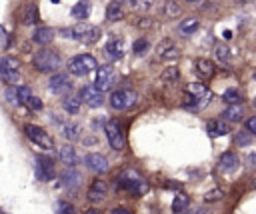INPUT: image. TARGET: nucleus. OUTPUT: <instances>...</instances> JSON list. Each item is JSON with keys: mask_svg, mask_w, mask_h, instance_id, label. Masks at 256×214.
Segmentation results:
<instances>
[{"mask_svg": "<svg viewBox=\"0 0 256 214\" xmlns=\"http://www.w3.org/2000/svg\"><path fill=\"white\" fill-rule=\"evenodd\" d=\"M148 188L150 186H148L146 178L140 172L132 170V168H126L116 176V190H122V192L130 194V196H136V198L144 196L148 192Z\"/></svg>", "mask_w": 256, "mask_h": 214, "instance_id": "f257e3e1", "label": "nucleus"}, {"mask_svg": "<svg viewBox=\"0 0 256 214\" xmlns=\"http://www.w3.org/2000/svg\"><path fill=\"white\" fill-rule=\"evenodd\" d=\"M210 96H212V92L206 88V84H202V82H190V84H186L182 106H186V108H202L210 100Z\"/></svg>", "mask_w": 256, "mask_h": 214, "instance_id": "f03ea898", "label": "nucleus"}, {"mask_svg": "<svg viewBox=\"0 0 256 214\" xmlns=\"http://www.w3.org/2000/svg\"><path fill=\"white\" fill-rule=\"evenodd\" d=\"M32 66L38 70V72H44V74H48V72H58V68H60V54L56 52V50H52V48H40L34 56H32Z\"/></svg>", "mask_w": 256, "mask_h": 214, "instance_id": "7ed1b4c3", "label": "nucleus"}, {"mask_svg": "<svg viewBox=\"0 0 256 214\" xmlns=\"http://www.w3.org/2000/svg\"><path fill=\"white\" fill-rule=\"evenodd\" d=\"M136 102H138V94H136L134 90H130V88H118V90H114V92L110 94V98H108L110 108L116 110V112L130 110L132 106H136Z\"/></svg>", "mask_w": 256, "mask_h": 214, "instance_id": "20e7f679", "label": "nucleus"}, {"mask_svg": "<svg viewBox=\"0 0 256 214\" xmlns=\"http://www.w3.org/2000/svg\"><path fill=\"white\" fill-rule=\"evenodd\" d=\"M0 80L4 84H20L22 74H20V60L14 56H4L0 58Z\"/></svg>", "mask_w": 256, "mask_h": 214, "instance_id": "39448f33", "label": "nucleus"}, {"mask_svg": "<svg viewBox=\"0 0 256 214\" xmlns=\"http://www.w3.org/2000/svg\"><path fill=\"white\" fill-rule=\"evenodd\" d=\"M98 68V62L92 54H78L68 60V72L74 76H86Z\"/></svg>", "mask_w": 256, "mask_h": 214, "instance_id": "423d86ee", "label": "nucleus"}, {"mask_svg": "<svg viewBox=\"0 0 256 214\" xmlns=\"http://www.w3.org/2000/svg\"><path fill=\"white\" fill-rule=\"evenodd\" d=\"M24 134L28 136V140H32L38 148H42V150H52L54 148V140H52V136L44 130V128H40V126H36V124H24Z\"/></svg>", "mask_w": 256, "mask_h": 214, "instance_id": "0eeeda50", "label": "nucleus"}, {"mask_svg": "<svg viewBox=\"0 0 256 214\" xmlns=\"http://www.w3.org/2000/svg\"><path fill=\"white\" fill-rule=\"evenodd\" d=\"M104 132H106V138H108V144L112 150H124V132H122V126L120 122L116 120H108L104 124Z\"/></svg>", "mask_w": 256, "mask_h": 214, "instance_id": "6e6552de", "label": "nucleus"}, {"mask_svg": "<svg viewBox=\"0 0 256 214\" xmlns=\"http://www.w3.org/2000/svg\"><path fill=\"white\" fill-rule=\"evenodd\" d=\"M78 98L82 100V104H88L90 108H98L104 104V92L100 88H96V84H86L80 88Z\"/></svg>", "mask_w": 256, "mask_h": 214, "instance_id": "1a4fd4ad", "label": "nucleus"}, {"mask_svg": "<svg viewBox=\"0 0 256 214\" xmlns=\"http://www.w3.org/2000/svg\"><path fill=\"white\" fill-rule=\"evenodd\" d=\"M94 84H96V88H100L102 92L112 90L114 84H116V72H114V68L108 66V64L98 66V68H96V80H94Z\"/></svg>", "mask_w": 256, "mask_h": 214, "instance_id": "9d476101", "label": "nucleus"}, {"mask_svg": "<svg viewBox=\"0 0 256 214\" xmlns=\"http://www.w3.org/2000/svg\"><path fill=\"white\" fill-rule=\"evenodd\" d=\"M50 92L58 96H68L72 92V78L66 72H54L50 78Z\"/></svg>", "mask_w": 256, "mask_h": 214, "instance_id": "9b49d317", "label": "nucleus"}, {"mask_svg": "<svg viewBox=\"0 0 256 214\" xmlns=\"http://www.w3.org/2000/svg\"><path fill=\"white\" fill-rule=\"evenodd\" d=\"M156 56H158V60H162V62H170V60H176V58L180 56V50H178V46H176L170 38H164V40H160V44L156 46Z\"/></svg>", "mask_w": 256, "mask_h": 214, "instance_id": "f8f14e48", "label": "nucleus"}, {"mask_svg": "<svg viewBox=\"0 0 256 214\" xmlns=\"http://www.w3.org/2000/svg\"><path fill=\"white\" fill-rule=\"evenodd\" d=\"M36 176L42 182L54 180V164H52L50 158H46V156H38L36 158Z\"/></svg>", "mask_w": 256, "mask_h": 214, "instance_id": "ddd939ff", "label": "nucleus"}, {"mask_svg": "<svg viewBox=\"0 0 256 214\" xmlns=\"http://www.w3.org/2000/svg\"><path fill=\"white\" fill-rule=\"evenodd\" d=\"M106 194H108V186H106V182L102 180V178H96L92 184H90V188H88V202H92V204H100V202H104V198H106Z\"/></svg>", "mask_w": 256, "mask_h": 214, "instance_id": "4468645a", "label": "nucleus"}, {"mask_svg": "<svg viewBox=\"0 0 256 214\" xmlns=\"http://www.w3.org/2000/svg\"><path fill=\"white\" fill-rule=\"evenodd\" d=\"M90 26L92 24H86V22H78V24H74V26H70V28H60L58 30V34L62 36V38H68V40H84V36H86V32L90 30Z\"/></svg>", "mask_w": 256, "mask_h": 214, "instance_id": "2eb2a0df", "label": "nucleus"}, {"mask_svg": "<svg viewBox=\"0 0 256 214\" xmlns=\"http://www.w3.org/2000/svg\"><path fill=\"white\" fill-rule=\"evenodd\" d=\"M106 54L112 60H120L124 56V38L118 34H110V38L106 42Z\"/></svg>", "mask_w": 256, "mask_h": 214, "instance_id": "dca6fc26", "label": "nucleus"}, {"mask_svg": "<svg viewBox=\"0 0 256 214\" xmlns=\"http://www.w3.org/2000/svg\"><path fill=\"white\" fill-rule=\"evenodd\" d=\"M194 72H196V76L200 80H210L214 76V72H216V66L208 58H196L194 60Z\"/></svg>", "mask_w": 256, "mask_h": 214, "instance_id": "f3484780", "label": "nucleus"}, {"mask_svg": "<svg viewBox=\"0 0 256 214\" xmlns=\"http://www.w3.org/2000/svg\"><path fill=\"white\" fill-rule=\"evenodd\" d=\"M62 184H64V188H68V190H78L80 188V184H82V174L74 168V166H68L64 172H62Z\"/></svg>", "mask_w": 256, "mask_h": 214, "instance_id": "a211bd4d", "label": "nucleus"}, {"mask_svg": "<svg viewBox=\"0 0 256 214\" xmlns=\"http://www.w3.org/2000/svg\"><path fill=\"white\" fill-rule=\"evenodd\" d=\"M86 166L96 174H104L108 170V160L98 152H90L86 154Z\"/></svg>", "mask_w": 256, "mask_h": 214, "instance_id": "6ab92c4d", "label": "nucleus"}, {"mask_svg": "<svg viewBox=\"0 0 256 214\" xmlns=\"http://www.w3.org/2000/svg\"><path fill=\"white\" fill-rule=\"evenodd\" d=\"M54 36H56V30H54L52 26H40V28L34 30L32 40H34L36 44H40V46H48V44L54 40Z\"/></svg>", "mask_w": 256, "mask_h": 214, "instance_id": "aec40b11", "label": "nucleus"}, {"mask_svg": "<svg viewBox=\"0 0 256 214\" xmlns=\"http://www.w3.org/2000/svg\"><path fill=\"white\" fill-rule=\"evenodd\" d=\"M238 164H240V160H238L236 152H224L218 158V170L220 172H234L238 168Z\"/></svg>", "mask_w": 256, "mask_h": 214, "instance_id": "412c9836", "label": "nucleus"}, {"mask_svg": "<svg viewBox=\"0 0 256 214\" xmlns=\"http://www.w3.org/2000/svg\"><path fill=\"white\" fill-rule=\"evenodd\" d=\"M40 22V12H38V6L34 2L26 4L24 10H22V24L26 26H32V24H38Z\"/></svg>", "mask_w": 256, "mask_h": 214, "instance_id": "4be33fe9", "label": "nucleus"}, {"mask_svg": "<svg viewBox=\"0 0 256 214\" xmlns=\"http://www.w3.org/2000/svg\"><path fill=\"white\" fill-rule=\"evenodd\" d=\"M206 130L210 136H226L230 132V124L226 120H208Z\"/></svg>", "mask_w": 256, "mask_h": 214, "instance_id": "5701e85b", "label": "nucleus"}, {"mask_svg": "<svg viewBox=\"0 0 256 214\" xmlns=\"http://www.w3.org/2000/svg\"><path fill=\"white\" fill-rule=\"evenodd\" d=\"M222 116H224L226 122H240V120L246 116V112H244V106H242V104H230V106L222 112Z\"/></svg>", "mask_w": 256, "mask_h": 214, "instance_id": "b1692460", "label": "nucleus"}, {"mask_svg": "<svg viewBox=\"0 0 256 214\" xmlns=\"http://www.w3.org/2000/svg\"><path fill=\"white\" fill-rule=\"evenodd\" d=\"M90 12H92V4H90L88 0H80V2L74 4L72 10H70L72 18H76V20H86V18L90 16Z\"/></svg>", "mask_w": 256, "mask_h": 214, "instance_id": "393cba45", "label": "nucleus"}, {"mask_svg": "<svg viewBox=\"0 0 256 214\" xmlns=\"http://www.w3.org/2000/svg\"><path fill=\"white\" fill-rule=\"evenodd\" d=\"M106 18H108L110 22H118V20L124 18V8H122V4H120L118 0H112V2L108 4V8H106Z\"/></svg>", "mask_w": 256, "mask_h": 214, "instance_id": "a878e982", "label": "nucleus"}, {"mask_svg": "<svg viewBox=\"0 0 256 214\" xmlns=\"http://www.w3.org/2000/svg\"><path fill=\"white\" fill-rule=\"evenodd\" d=\"M162 14L166 18H180L182 16V6L176 2V0H164V6H162Z\"/></svg>", "mask_w": 256, "mask_h": 214, "instance_id": "bb28decb", "label": "nucleus"}, {"mask_svg": "<svg viewBox=\"0 0 256 214\" xmlns=\"http://www.w3.org/2000/svg\"><path fill=\"white\" fill-rule=\"evenodd\" d=\"M58 156H60V160H62L64 164H68V166H76V164H78V154H76V150H74L72 146H62L60 152H58Z\"/></svg>", "mask_w": 256, "mask_h": 214, "instance_id": "cd10ccee", "label": "nucleus"}, {"mask_svg": "<svg viewBox=\"0 0 256 214\" xmlns=\"http://www.w3.org/2000/svg\"><path fill=\"white\" fill-rule=\"evenodd\" d=\"M80 106H82V100H80V98L66 96V98L62 100V108H64V112H66V114H70V116L78 114V112H80Z\"/></svg>", "mask_w": 256, "mask_h": 214, "instance_id": "c85d7f7f", "label": "nucleus"}, {"mask_svg": "<svg viewBox=\"0 0 256 214\" xmlns=\"http://www.w3.org/2000/svg\"><path fill=\"white\" fill-rule=\"evenodd\" d=\"M214 56H216V60H218V62L228 64V62H230L232 52H230V48H228L224 42H216V44H214Z\"/></svg>", "mask_w": 256, "mask_h": 214, "instance_id": "c756f323", "label": "nucleus"}, {"mask_svg": "<svg viewBox=\"0 0 256 214\" xmlns=\"http://www.w3.org/2000/svg\"><path fill=\"white\" fill-rule=\"evenodd\" d=\"M188 204H190V198H188V194H184V192H178V194L174 196V202H172V212L180 214V212H184V210L188 208Z\"/></svg>", "mask_w": 256, "mask_h": 214, "instance_id": "7c9ffc66", "label": "nucleus"}, {"mask_svg": "<svg viewBox=\"0 0 256 214\" xmlns=\"http://www.w3.org/2000/svg\"><path fill=\"white\" fill-rule=\"evenodd\" d=\"M196 28H198V20L196 18H184L180 24H178V30L182 32V34H192V32H196Z\"/></svg>", "mask_w": 256, "mask_h": 214, "instance_id": "2f4dec72", "label": "nucleus"}, {"mask_svg": "<svg viewBox=\"0 0 256 214\" xmlns=\"http://www.w3.org/2000/svg\"><path fill=\"white\" fill-rule=\"evenodd\" d=\"M178 68H174V66H168L162 74H160V80L164 82V84H176L178 82Z\"/></svg>", "mask_w": 256, "mask_h": 214, "instance_id": "473e14b6", "label": "nucleus"}, {"mask_svg": "<svg viewBox=\"0 0 256 214\" xmlns=\"http://www.w3.org/2000/svg\"><path fill=\"white\" fill-rule=\"evenodd\" d=\"M62 132H64V138L66 140H78L80 138V126L78 124H64L62 126Z\"/></svg>", "mask_w": 256, "mask_h": 214, "instance_id": "72a5a7b5", "label": "nucleus"}, {"mask_svg": "<svg viewBox=\"0 0 256 214\" xmlns=\"http://www.w3.org/2000/svg\"><path fill=\"white\" fill-rule=\"evenodd\" d=\"M234 144L236 146H248V144H252V134L246 128L240 130V132H236L234 134Z\"/></svg>", "mask_w": 256, "mask_h": 214, "instance_id": "f704fd0d", "label": "nucleus"}, {"mask_svg": "<svg viewBox=\"0 0 256 214\" xmlns=\"http://www.w3.org/2000/svg\"><path fill=\"white\" fill-rule=\"evenodd\" d=\"M222 98H224V102H228V104H240V102H242V94H240L236 88H228V90L222 94Z\"/></svg>", "mask_w": 256, "mask_h": 214, "instance_id": "c9c22d12", "label": "nucleus"}, {"mask_svg": "<svg viewBox=\"0 0 256 214\" xmlns=\"http://www.w3.org/2000/svg\"><path fill=\"white\" fill-rule=\"evenodd\" d=\"M100 36H102V32H100V28L98 26H90V30L86 32V36H84V44H94V42H98L100 40Z\"/></svg>", "mask_w": 256, "mask_h": 214, "instance_id": "e433bc0d", "label": "nucleus"}, {"mask_svg": "<svg viewBox=\"0 0 256 214\" xmlns=\"http://www.w3.org/2000/svg\"><path fill=\"white\" fill-rule=\"evenodd\" d=\"M30 96H32V90H30L26 84H20V86L16 88V98H18L20 104H26V102L30 100Z\"/></svg>", "mask_w": 256, "mask_h": 214, "instance_id": "4c0bfd02", "label": "nucleus"}, {"mask_svg": "<svg viewBox=\"0 0 256 214\" xmlns=\"http://www.w3.org/2000/svg\"><path fill=\"white\" fill-rule=\"evenodd\" d=\"M148 48H150V44H148V40H146V38H138V40L134 42V46H132L134 54H138V56L146 54V52H148Z\"/></svg>", "mask_w": 256, "mask_h": 214, "instance_id": "58836bf2", "label": "nucleus"}, {"mask_svg": "<svg viewBox=\"0 0 256 214\" xmlns=\"http://www.w3.org/2000/svg\"><path fill=\"white\" fill-rule=\"evenodd\" d=\"M222 198H224V190H220V188L208 190V192L204 194V202H218V200H222Z\"/></svg>", "mask_w": 256, "mask_h": 214, "instance_id": "ea45409f", "label": "nucleus"}, {"mask_svg": "<svg viewBox=\"0 0 256 214\" xmlns=\"http://www.w3.org/2000/svg\"><path fill=\"white\" fill-rule=\"evenodd\" d=\"M24 106H26L28 110H32V112H40V110L44 108V104H42V100H40L38 96H34V94L30 96V100H28V102H26Z\"/></svg>", "mask_w": 256, "mask_h": 214, "instance_id": "a19ab883", "label": "nucleus"}, {"mask_svg": "<svg viewBox=\"0 0 256 214\" xmlns=\"http://www.w3.org/2000/svg\"><path fill=\"white\" fill-rule=\"evenodd\" d=\"M58 214H74V206L66 200H60L58 202Z\"/></svg>", "mask_w": 256, "mask_h": 214, "instance_id": "79ce46f5", "label": "nucleus"}, {"mask_svg": "<svg viewBox=\"0 0 256 214\" xmlns=\"http://www.w3.org/2000/svg\"><path fill=\"white\" fill-rule=\"evenodd\" d=\"M244 128H246L252 136H256V116H250V118L244 122Z\"/></svg>", "mask_w": 256, "mask_h": 214, "instance_id": "37998d69", "label": "nucleus"}, {"mask_svg": "<svg viewBox=\"0 0 256 214\" xmlns=\"http://www.w3.org/2000/svg\"><path fill=\"white\" fill-rule=\"evenodd\" d=\"M136 26H138V28H142V30H146V28H152V20H150V18H138Z\"/></svg>", "mask_w": 256, "mask_h": 214, "instance_id": "c03bdc74", "label": "nucleus"}, {"mask_svg": "<svg viewBox=\"0 0 256 214\" xmlns=\"http://www.w3.org/2000/svg\"><path fill=\"white\" fill-rule=\"evenodd\" d=\"M112 214H132V212H130L128 208H114Z\"/></svg>", "mask_w": 256, "mask_h": 214, "instance_id": "a18cd8bd", "label": "nucleus"}, {"mask_svg": "<svg viewBox=\"0 0 256 214\" xmlns=\"http://www.w3.org/2000/svg\"><path fill=\"white\" fill-rule=\"evenodd\" d=\"M164 186H166V188H180L178 182H164Z\"/></svg>", "mask_w": 256, "mask_h": 214, "instance_id": "49530a36", "label": "nucleus"}, {"mask_svg": "<svg viewBox=\"0 0 256 214\" xmlns=\"http://www.w3.org/2000/svg\"><path fill=\"white\" fill-rule=\"evenodd\" d=\"M84 214H100V212H98V210H96V208H88V210H86V212H84Z\"/></svg>", "mask_w": 256, "mask_h": 214, "instance_id": "de8ad7c7", "label": "nucleus"}, {"mask_svg": "<svg viewBox=\"0 0 256 214\" xmlns=\"http://www.w3.org/2000/svg\"><path fill=\"white\" fill-rule=\"evenodd\" d=\"M224 38L230 40V38H232V32H230V30H224Z\"/></svg>", "mask_w": 256, "mask_h": 214, "instance_id": "09e8293b", "label": "nucleus"}, {"mask_svg": "<svg viewBox=\"0 0 256 214\" xmlns=\"http://www.w3.org/2000/svg\"><path fill=\"white\" fill-rule=\"evenodd\" d=\"M188 214H206L204 210H194V212H188Z\"/></svg>", "mask_w": 256, "mask_h": 214, "instance_id": "8fccbe9b", "label": "nucleus"}, {"mask_svg": "<svg viewBox=\"0 0 256 214\" xmlns=\"http://www.w3.org/2000/svg\"><path fill=\"white\" fill-rule=\"evenodd\" d=\"M184 2H198V0H184Z\"/></svg>", "mask_w": 256, "mask_h": 214, "instance_id": "3c124183", "label": "nucleus"}, {"mask_svg": "<svg viewBox=\"0 0 256 214\" xmlns=\"http://www.w3.org/2000/svg\"><path fill=\"white\" fill-rule=\"evenodd\" d=\"M254 108H256V98H254Z\"/></svg>", "mask_w": 256, "mask_h": 214, "instance_id": "603ef678", "label": "nucleus"}, {"mask_svg": "<svg viewBox=\"0 0 256 214\" xmlns=\"http://www.w3.org/2000/svg\"><path fill=\"white\" fill-rule=\"evenodd\" d=\"M254 76H256V72H254Z\"/></svg>", "mask_w": 256, "mask_h": 214, "instance_id": "864d4df0", "label": "nucleus"}]
</instances>
